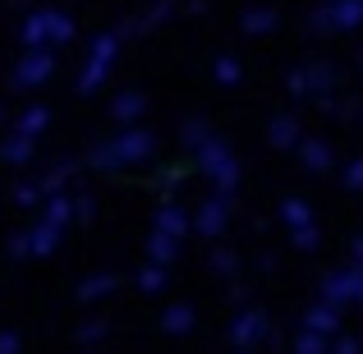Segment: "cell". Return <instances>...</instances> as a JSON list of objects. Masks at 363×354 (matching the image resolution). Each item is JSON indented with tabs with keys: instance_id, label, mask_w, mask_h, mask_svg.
Returning <instances> with one entry per match:
<instances>
[{
	"instance_id": "603a6c76",
	"label": "cell",
	"mask_w": 363,
	"mask_h": 354,
	"mask_svg": "<svg viewBox=\"0 0 363 354\" xmlns=\"http://www.w3.org/2000/svg\"><path fill=\"white\" fill-rule=\"evenodd\" d=\"M248 331L257 336V331H262V322H257V318H244V322H240V336H248Z\"/></svg>"
},
{
	"instance_id": "8992f818",
	"label": "cell",
	"mask_w": 363,
	"mask_h": 354,
	"mask_svg": "<svg viewBox=\"0 0 363 354\" xmlns=\"http://www.w3.org/2000/svg\"><path fill=\"white\" fill-rule=\"evenodd\" d=\"M225 212H230V194L207 198L203 216H198V231H203V235H221V231H225Z\"/></svg>"
},
{
	"instance_id": "9a60e30c",
	"label": "cell",
	"mask_w": 363,
	"mask_h": 354,
	"mask_svg": "<svg viewBox=\"0 0 363 354\" xmlns=\"http://www.w3.org/2000/svg\"><path fill=\"white\" fill-rule=\"evenodd\" d=\"M175 248H179V239H175V235H161V231L152 235V258H157V262H166Z\"/></svg>"
},
{
	"instance_id": "277c9868",
	"label": "cell",
	"mask_w": 363,
	"mask_h": 354,
	"mask_svg": "<svg viewBox=\"0 0 363 354\" xmlns=\"http://www.w3.org/2000/svg\"><path fill=\"white\" fill-rule=\"evenodd\" d=\"M111 65H116V37H97V42H92V55H88V70H83V79H79V92L97 88Z\"/></svg>"
},
{
	"instance_id": "5b68a950",
	"label": "cell",
	"mask_w": 363,
	"mask_h": 354,
	"mask_svg": "<svg viewBox=\"0 0 363 354\" xmlns=\"http://www.w3.org/2000/svg\"><path fill=\"white\" fill-rule=\"evenodd\" d=\"M51 70H55L51 51H46V46H33V51L23 55V65H18V88H28V83H46Z\"/></svg>"
},
{
	"instance_id": "7c38bea8",
	"label": "cell",
	"mask_w": 363,
	"mask_h": 354,
	"mask_svg": "<svg viewBox=\"0 0 363 354\" xmlns=\"http://www.w3.org/2000/svg\"><path fill=\"white\" fill-rule=\"evenodd\" d=\"M42 129H46V111L42 106H33V111H23V116H18V133H23V138H37Z\"/></svg>"
},
{
	"instance_id": "d6986e66",
	"label": "cell",
	"mask_w": 363,
	"mask_h": 354,
	"mask_svg": "<svg viewBox=\"0 0 363 354\" xmlns=\"http://www.w3.org/2000/svg\"><path fill=\"white\" fill-rule=\"evenodd\" d=\"M184 138H189V148H203V143H207V129H203V120H194V124H189V133H184Z\"/></svg>"
},
{
	"instance_id": "52a82bcc",
	"label": "cell",
	"mask_w": 363,
	"mask_h": 354,
	"mask_svg": "<svg viewBox=\"0 0 363 354\" xmlns=\"http://www.w3.org/2000/svg\"><path fill=\"white\" fill-rule=\"evenodd\" d=\"M60 244V226H51V221H42L37 231H28V239H18V253H51V248Z\"/></svg>"
},
{
	"instance_id": "7a4b0ae2",
	"label": "cell",
	"mask_w": 363,
	"mask_h": 354,
	"mask_svg": "<svg viewBox=\"0 0 363 354\" xmlns=\"http://www.w3.org/2000/svg\"><path fill=\"white\" fill-rule=\"evenodd\" d=\"M198 161H203V175L216 184V194H230L235 179H240V170H235V161H230V148L216 143V138H207L203 148H198Z\"/></svg>"
},
{
	"instance_id": "3957f363",
	"label": "cell",
	"mask_w": 363,
	"mask_h": 354,
	"mask_svg": "<svg viewBox=\"0 0 363 354\" xmlns=\"http://www.w3.org/2000/svg\"><path fill=\"white\" fill-rule=\"evenodd\" d=\"M23 37H28V46H51V42L74 37V23L65 14H55V9H42V14H33L23 23Z\"/></svg>"
},
{
	"instance_id": "4fadbf2b",
	"label": "cell",
	"mask_w": 363,
	"mask_h": 354,
	"mask_svg": "<svg viewBox=\"0 0 363 354\" xmlns=\"http://www.w3.org/2000/svg\"><path fill=\"white\" fill-rule=\"evenodd\" d=\"M244 28H248V33H272V28H276V14H272V9H248Z\"/></svg>"
},
{
	"instance_id": "9c48e42d",
	"label": "cell",
	"mask_w": 363,
	"mask_h": 354,
	"mask_svg": "<svg viewBox=\"0 0 363 354\" xmlns=\"http://www.w3.org/2000/svg\"><path fill=\"white\" fill-rule=\"evenodd\" d=\"M184 226H189V216L179 212L175 203H166V207H161V216H157V231H161V235H175V239H184Z\"/></svg>"
},
{
	"instance_id": "e0dca14e",
	"label": "cell",
	"mask_w": 363,
	"mask_h": 354,
	"mask_svg": "<svg viewBox=\"0 0 363 354\" xmlns=\"http://www.w3.org/2000/svg\"><path fill=\"white\" fill-rule=\"evenodd\" d=\"M216 79H221L225 88H235V83H240V65H235L230 55H221V60H216Z\"/></svg>"
},
{
	"instance_id": "44dd1931",
	"label": "cell",
	"mask_w": 363,
	"mask_h": 354,
	"mask_svg": "<svg viewBox=\"0 0 363 354\" xmlns=\"http://www.w3.org/2000/svg\"><path fill=\"white\" fill-rule=\"evenodd\" d=\"M18 203H23V207H37V203H42V189H18Z\"/></svg>"
},
{
	"instance_id": "ac0fdd59",
	"label": "cell",
	"mask_w": 363,
	"mask_h": 354,
	"mask_svg": "<svg viewBox=\"0 0 363 354\" xmlns=\"http://www.w3.org/2000/svg\"><path fill=\"white\" fill-rule=\"evenodd\" d=\"M303 161H308L313 170H322L327 166V148H322V143H303Z\"/></svg>"
},
{
	"instance_id": "7402d4cb",
	"label": "cell",
	"mask_w": 363,
	"mask_h": 354,
	"mask_svg": "<svg viewBox=\"0 0 363 354\" xmlns=\"http://www.w3.org/2000/svg\"><path fill=\"white\" fill-rule=\"evenodd\" d=\"M189 322H194V313H189V309H175L166 318V327H189Z\"/></svg>"
},
{
	"instance_id": "30bf717a",
	"label": "cell",
	"mask_w": 363,
	"mask_h": 354,
	"mask_svg": "<svg viewBox=\"0 0 363 354\" xmlns=\"http://www.w3.org/2000/svg\"><path fill=\"white\" fill-rule=\"evenodd\" d=\"M0 157H5L9 166H23V161L33 157V138H23V133H14V138H9L5 148H0Z\"/></svg>"
},
{
	"instance_id": "6da1fadb",
	"label": "cell",
	"mask_w": 363,
	"mask_h": 354,
	"mask_svg": "<svg viewBox=\"0 0 363 354\" xmlns=\"http://www.w3.org/2000/svg\"><path fill=\"white\" fill-rule=\"evenodd\" d=\"M152 157V133L147 129H124L116 143L97 148V166H129V161Z\"/></svg>"
},
{
	"instance_id": "ba28073f",
	"label": "cell",
	"mask_w": 363,
	"mask_h": 354,
	"mask_svg": "<svg viewBox=\"0 0 363 354\" xmlns=\"http://www.w3.org/2000/svg\"><path fill=\"white\" fill-rule=\"evenodd\" d=\"M281 216H285V221H290V226H294V244H299V248H308V244H313V226H308V207H303V203H299V198H290V203H285V207H281Z\"/></svg>"
},
{
	"instance_id": "5bb4252c",
	"label": "cell",
	"mask_w": 363,
	"mask_h": 354,
	"mask_svg": "<svg viewBox=\"0 0 363 354\" xmlns=\"http://www.w3.org/2000/svg\"><path fill=\"white\" fill-rule=\"evenodd\" d=\"M272 143H276V148H290V143H299L294 120H276V124H272Z\"/></svg>"
},
{
	"instance_id": "8fae6325",
	"label": "cell",
	"mask_w": 363,
	"mask_h": 354,
	"mask_svg": "<svg viewBox=\"0 0 363 354\" xmlns=\"http://www.w3.org/2000/svg\"><path fill=\"white\" fill-rule=\"evenodd\" d=\"M138 116H143V92H124V97L116 101V120L129 124V120H138Z\"/></svg>"
},
{
	"instance_id": "ffe728a7",
	"label": "cell",
	"mask_w": 363,
	"mask_h": 354,
	"mask_svg": "<svg viewBox=\"0 0 363 354\" xmlns=\"http://www.w3.org/2000/svg\"><path fill=\"white\" fill-rule=\"evenodd\" d=\"M111 285H116V281H111V276H97V281H88V285H83V294H88V299H92V294H106Z\"/></svg>"
},
{
	"instance_id": "2e32d148",
	"label": "cell",
	"mask_w": 363,
	"mask_h": 354,
	"mask_svg": "<svg viewBox=\"0 0 363 354\" xmlns=\"http://www.w3.org/2000/svg\"><path fill=\"white\" fill-rule=\"evenodd\" d=\"M138 281H143V290H161V285H166V267H161V262H147Z\"/></svg>"
}]
</instances>
